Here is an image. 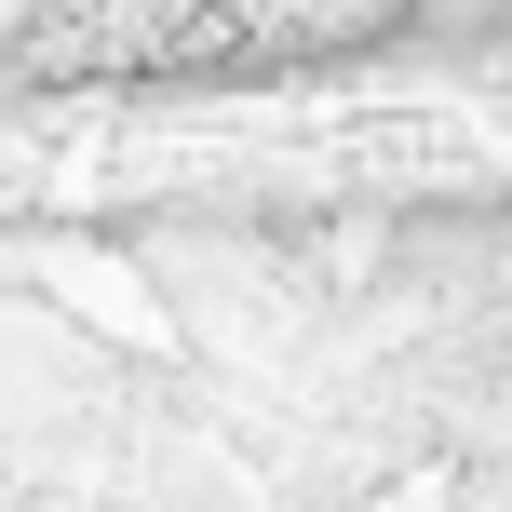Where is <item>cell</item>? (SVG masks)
<instances>
[{"instance_id":"1","label":"cell","mask_w":512,"mask_h":512,"mask_svg":"<svg viewBox=\"0 0 512 512\" xmlns=\"http://www.w3.org/2000/svg\"><path fill=\"white\" fill-rule=\"evenodd\" d=\"M418 0H41L14 27V68L54 95L95 81H270L405 41Z\"/></svg>"}]
</instances>
